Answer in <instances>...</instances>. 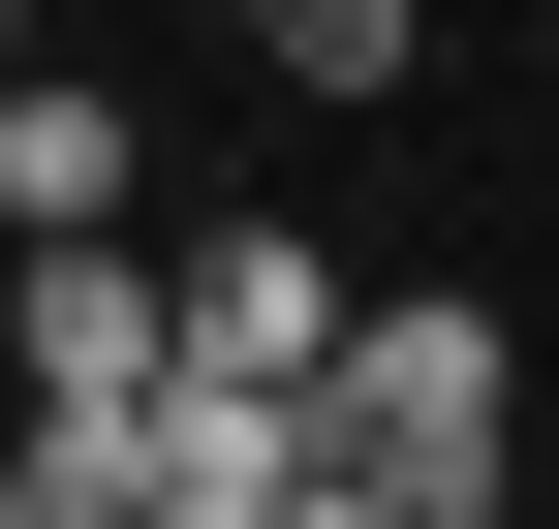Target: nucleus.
I'll list each match as a JSON object with an SVG mask.
<instances>
[{"label":"nucleus","instance_id":"f257e3e1","mask_svg":"<svg viewBox=\"0 0 559 529\" xmlns=\"http://www.w3.org/2000/svg\"><path fill=\"white\" fill-rule=\"evenodd\" d=\"M498 436H528V343L466 281H342V343H311V468H373L404 529H498Z\"/></svg>","mask_w":559,"mask_h":529},{"label":"nucleus","instance_id":"f03ea898","mask_svg":"<svg viewBox=\"0 0 559 529\" xmlns=\"http://www.w3.org/2000/svg\"><path fill=\"white\" fill-rule=\"evenodd\" d=\"M156 343H187V311H156V249H124V219H32V249H0V436H94Z\"/></svg>","mask_w":559,"mask_h":529},{"label":"nucleus","instance_id":"7ed1b4c3","mask_svg":"<svg viewBox=\"0 0 559 529\" xmlns=\"http://www.w3.org/2000/svg\"><path fill=\"white\" fill-rule=\"evenodd\" d=\"M94 468H124V529H249L280 468H311V405H280V374H218V343H156L94 405Z\"/></svg>","mask_w":559,"mask_h":529},{"label":"nucleus","instance_id":"20e7f679","mask_svg":"<svg viewBox=\"0 0 559 529\" xmlns=\"http://www.w3.org/2000/svg\"><path fill=\"white\" fill-rule=\"evenodd\" d=\"M156 311H187L218 374H280V405H311V343H342V249H311V219H187V249H156Z\"/></svg>","mask_w":559,"mask_h":529},{"label":"nucleus","instance_id":"39448f33","mask_svg":"<svg viewBox=\"0 0 559 529\" xmlns=\"http://www.w3.org/2000/svg\"><path fill=\"white\" fill-rule=\"evenodd\" d=\"M124 187H156L124 62H0V249H32V219H124Z\"/></svg>","mask_w":559,"mask_h":529},{"label":"nucleus","instance_id":"423d86ee","mask_svg":"<svg viewBox=\"0 0 559 529\" xmlns=\"http://www.w3.org/2000/svg\"><path fill=\"white\" fill-rule=\"evenodd\" d=\"M218 32L280 62V94H404V62H436V0H218Z\"/></svg>","mask_w":559,"mask_h":529},{"label":"nucleus","instance_id":"0eeeda50","mask_svg":"<svg viewBox=\"0 0 559 529\" xmlns=\"http://www.w3.org/2000/svg\"><path fill=\"white\" fill-rule=\"evenodd\" d=\"M249 529H404V498H373V468H280V498H249Z\"/></svg>","mask_w":559,"mask_h":529},{"label":"nucleus","instance_id":"6e6552de","mask_svg":"<svg viewBox=\"0 0 559 529\" xmlns=\"http://www.w3.org/2000/svg\"><path fill=\"white\" fill-rule=\"evenodd\" d=\"M0 62H32V0H0Z\"/></svg>","mask_w":559,"mask_h":529},{"label":"nucleus","instance_id":"1a4fd4ad","mask_svg":"<svg viewBox=\"0 0 559 529\" xmlns=\"http://www.w3.org/2000/svg\"><path fill=\"white\" fill-rule=\"evenodd\" d=\"M156 32H187V0H156Z\"/></svg>","mask_w":559,"mask_h":529}]
</instances>
